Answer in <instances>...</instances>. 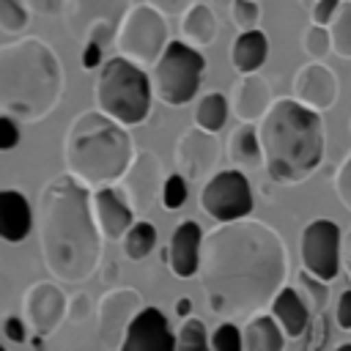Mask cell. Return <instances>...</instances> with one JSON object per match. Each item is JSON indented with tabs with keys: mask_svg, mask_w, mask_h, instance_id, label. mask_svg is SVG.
Instances as JSON below:
<instances>
[{
	"mask_svg": "<svg viewBox=\"0 0 351 351\" xmlns=\"http://www.w3.org/2000/svg\"><path fill=\"white\" fill-rule=\"evenodd\" d=\"M19 140H22V132H19L16 118L0 115V148H3V151H11V148L19 145Z\"/></svg>",
	"mask_w": 351,
	"mask_h": 351,
	"instance_id": "obj_39",
	"label": "cell"
},
{
	"mask_svg": "<svg viewBox=\"0 0 351 351\" xmlns=\"http://www.w3.org/2000/svg\"><path fill=\"white\" fill-rule=\"evenodd\" d=\"M115 277H118V266L110 261V266H107V271H104V282H107V285H115Z\"/></svg>",
	"mask_w": 351,
	"mask_h": 351,
	"instance_id": "obj_48",
	"label": "cell"
},
{
	"mask_svg": "<svg viewBox=\"0 0 351 351\" xmlns=\"http://www.w3.org/2000/svg\"><path fill=\"white\" fill-rule=\"evenodd\" d=\"M96 107L121 126H134L148 118L151 110V77L126 58H110L96 77Z\"/></svg>",
	"mask_w": 351,
	"mask_h": 351,
	"instance_id": "obj_6",
	"label": "cell"
},
{
	"mask_svg": "<svg viewBox=\"0 0 351 351\" xmlns=\"http://www.w3.org/2000/svg\"><path fill=\"white\" fill-rule=\"evenodd\" d=\"M90 197L93 192L71 173L49 178L38 192V250L47 271L60 282H85L101 261V230Z\"/></svg>",
	"mask_w": 351,
	"mask_h": 351,
	"instance_id": "obj_2",
	"label": "cell"
},
{
	"mask_svg": "<svg viewBox=\"0 0 351 351\" xmlns=\"http://www.w3.org/2000/svg\"><path fill=\"white\" fill-rule=\"evenodd\" d=\"M167 22L165 14H159L154 5L148 3H137L132 5V11L126 14L115 47L118 55L132 60L134 66H156L162 52L167 49Z\"/></svg>",
	"mask_w": 351,
	"mask_h": 351,
	"instance_id": "obj_8",
	"label": "cell"
},
{
	"mask_svg": "<svg viewBox=\"0 0 351 351\" xmlns=\"http://www.w3.org/2000/svg\"><path fill=\"white\" fill-rule=\"evenodd\" d=\"M3 335L11 340V343H27V326L19 315H5L3 321Z\"/></svg>",
	"mask_w": 351,
	"mask_h": 351,
	"instance_id": "obj_41",
	"label": "cell"
},
{
	"mask_svg": "<svg viewBox=\"0 0 351 351\" xmlns=\"http://www.w3.org/2000/svg\"><path fill=\"white\" fill-rule=\"evenodd\" d=\"M228 99L222 93H206L200 101H197V110H195V126L203 129V132H219L228 121Z\"/></svg>",
	"mask_w": 351,
	"mask_h": 351,
	"instance_id": "obj_28",
	"label": "cell"
},
{
	"mask_svg": "<svg viewBox=\"0 0 351 351\" xmlns=\"http://www.w3.org/2000/svg\"><path fill=\"white\" fill-rule=\"evenodd\" d=\"M258 3L255 0H230V19L233 25L239 27V33H247V30H258Z\"/></svg>",
	"mask_w": 351,
	"mask_h": 351,
	"instance_id": "obj_35",
	"label": "cell"
},
{
	"mask_svg": "<svg viewBox=\"0 0 351 351\" xmlns=\"http://www.w3.org/2000/svg\"><path fill=\"white\" fill-rule=\"evenodd\" d=\"M200 206L211 219H219V225L247 219L252 211V189L247 176L236 167L217 170L200 189Z\"/></svg>",
	"mask_w": 351,
	"mask_h": 351,
	"instance_id": "obj_10",
	"label": "cell"
},
{
	"mask_svg": "<svg viewBox=\"0 0 351 351\" xmlns=\"http://www.w3.org/2000/svg\"><path fill=\"white\" fill-rule=\"evenodd\" d=\"M121 247H123V255L129 261H143L154 252L156 247V228L148 222V219H137L129 233L121 239Z\"/></svg>",
	"mask_w": 351,
	"mask_h": 351,
	"instance_id": "obj_27",
	"label": "cell"
},
{
	"mask_svg": "<svg viewBox=\"0 0 351 351\" xmlns=\"http://www.w3.org/2000/svg\"><path fill=\"white\" fill-rule=\"evenodd\" d=\"M271 88L258 74H244L236 80L230 90V110L241 123L263 121V115L271 110Z\"/></svg>",
	"mask_w": 351,
	"mask_h": 351,
	"instance_id": "obj_20",
	"label": "cell"
},
{
	"mask_svg": "<svg viewBox=\"0 0 351 351\" xmlns=\"http://www.w3.org/2000/svg\"><path fill=\"white\" fill-rule=\"evenodd\" d=\"M134 159V143L126 126L107 118L99 110H82L69 123L63 137L66 173L82 181L88 189L112 186L123 178Z\"/></svg>",
	"mask_w": 351,
	"mask_h": 351,
	"instance_id": "obj_5",
	"label": "cell"
},
{
	"mask_svg": "<svg viewBox=\"0 0 351 351\" xmlns=\"http://www.w3.org/2000/svg\"><path fill=\"white\" fill-rule=\"evenodd\" d=\"M22 307H25V318H27V326L41 335V337H49L66 318V310H69V299L66 293L60 291V285L49 282V280H38L33 282L27 291H25V299H22Z\"/></svg>",
	"mask_w": 351,
	"mask_h": 351,
	"instance_id": "obj_15",
	"label": "cell"
},
{
	"mask_svg": "<svg viewBox=\"0 0 351 351\" xmlns=\"http://www.w3.org/2000/svg\"><path fill=\"white\" fill-rule=\"evenodd\" d=\"M340 3H343V0H318V3L313 5V25L329 27V22H332V16L337 14Z\"/></svg>",
	"mask_w": 351,
	"mask_h": 351,
	"instance_id": "obj_40",
	"label": "cell"
},
{
	"mask_svg": "<svg viewBox=\"0 0 351 351\" xmlns=\"http://www.w3.org/2000/svg\"><path fill=\"white\" fill-rule=\"evenodd\" d=\"M176 351H211V335L200 318H184L176 332Z\"/></svg>",
	"mask_w": 351,
	"mask_h": 351,
	"instance_id": "obj_30",
	"label": "cell"
},
{
	"mask_svg": "<svg viewBox=\"0 0 351 351\" xmlns=\"http://www.w3.org/2000/svg\"><path fill=\"white\" fill-rule=\"evenodd\" d=\"M348 129H351V121H348Z\"/></svg>",
	"mask_w": 351,
	"mask_h": 351,
	"instance_id": "obj_53",
	"label": "cell"
},
{
	"mask_svg": "<svg viewBox=\"0 0 351 351\" xmlns=\"http://www.w3.org/2000/svg\"><path fill=\"white\" fill-rule=\"evenodd\" d=\"M181 33L184 41L195 49L208 47L217 38V16L211 11V5L206 3H195L184 16H181Z\"/></svg>",
	"mask_w": 351,
	"mask_h": 351,
	"instance_id": "obj_26",
	"label": "cell"
},
{
	"mask_svg": "<svg viewBox=\"0 0 351 351\" xmlns=\"http://www.w3.org/2000/svg\"><path fill=\"white\" fill-rule=\"evenodd\" d=\"M101 47H96V44H88V47H82V69H96L99 63H101Z\"/></svg>",
	"mask_w": 351,
	"mask_h": 351,
	"instance_id": "obj_45",
	"label": "cell"
},
{
	"mask_svg": "<svg viewBox=\"0 0 351 351\" xmlns=\"http://www.w3.org/2000/svg\"><path fill=\"white\" fill-rule=\"evenodd\" d=\"M263 167L277 184H302L324 159V121L296 99H277L258 123Z\"/></svg>",
	"mask_w": 351,
	"mask_h": 351,
	"instance_id": "obj_4",
	"label": "cell"
},
{
	"mask_svg": "<svg viewBox=\"0 0 351 351\" xmlns=\"http://www.w3.org/2000/svg\"><path fill=\"white\" fill-rule=\"evenodd\" d=\"M228 159L241 173H252V170H258L263 165L261 137H258V129L252 123H239L230 132V137H228Z\"/></svg>",
	"mask_w": 351,
	"mask_h": 351,
	"instance_id": "obj_23",
	"label": "cell"
},
{
	"mask_svg": "<svg viewBox=\"0 0 351 351\" xmlns=\"http://www.w3.org/2000/svg\"><path fill=\"white\" fill-rule=\"evenodd\" d=\"M343 266H346V274L351 282V230L343 236Z\"/></svg>",
	"mask_w": 351,
	"mask_h": 351,
	"instance_id": "obj_46",
	"label": "cell"
},
{
	"mask_svg": "<svg viewBox=\"0 0 351 351\" xmlns=\"http://www.w3.org/2000/svg\"><path fill=\"white\" fill-rule=\"evenodd\" d=\"M0 351H8V348H0Z\"/></svg>",
	"mask_w": 351,
	"mask_h": 351,
	"instance_id": "obj_52",
	"label": "cell"
},
{
	"mask_svg": "<svg viewBox=\"0 0 351 351\" xmlns=\"http://www.w3.org/2000/svg\"><path fill=\"white\" fill-rule=\"evenodd\" d=\"M271 318L280 324L285 337H302L310 326V307L296 288L285 285L271 302Z\"/></svg>",
	"mask_w": 351,
	"mask_h": 351,
	"instance_id": "obj_22",
	"label": "cell"
},
{
	"mask_svg": "<svg viewBox=\"0 0 351 351\" xmlns=\"http://www.w3.org/2000/svg\"><path fill=\"white\" fill-rule=\"evenodd\" d=\"M184 200H186V178H184L181 173L167 176L165 189H162V206H165L167 211H176V208L184 206Z\"/></svg>",
	"mask_w": 351,
	"mask_h": 351,
	"instance_id": "obj_36",
	"label": "cell"
},
{
	"mask_svg": "<svg viewBox=\"0 0 351 351\" xmlns=\"http://www.w3.org/2000/svg\"><path fill=\"white\" fill-rule=\"evenodd\" d=\"M189 310H192V299H189V296H181V299L176 302V313L184 315V318H189Z\"/></svg>",
	"mask_w": 351,
	"mask_h": 351,
	"instance_id": "obj_47",
	"label": "cell"
},
{
	"mask_svg": "<svg viewBox=\"0 0 351 351\" xmlns=\"http://www.w3.org/2000/svg\"><path fill=\"white\" fill-rule=\"evenodd\" d=\"M197 274L211 313L225 321L252 318L285 288L288 250L266 222H225L206 233Z\"/></svg>",
	"mask_w": 351,
	"mask_h": 351,
	"instance_id": "obj_1",
	"label": "cell"
},
{
	"mask_svg": "<svg viewBox=\"0 0 351 351\" xmlns=\"http://www.w3.org/2000/svg\"><path fill=\"white\" fill-rule=\"evenodd\" d=\"M30 343H33V351H47V346H44V337H41V335H36Z\"/></svg>",
	"mask_w": 351,
	"mask_h": 351,
	"instance_id": "obj_49",
	"label": "cell"
},
{
	"mask_svg": "<svg viewBox=\"0 0 351 351\" xmlns=\"http://www.w3.org/2000/svg\"><path fill=\"white\" fill-rule=\"evenodd\" d=\"M241 346H244V351H282L285 335L271 315L258 313V315L247 318V324L241 329Z\"/></svg>",
	"mask_w": 351,
	"mask_h": 351,
	"instance_id": "obj_25",
	"label": "cell"
},
{
	"mask_svg": "<svg viewBox=\"0 0 351 351\" xmlns=\"http://www.w3.org/2000/svg\"><path fill=\"white\" fill-rule=\"evenodd\" d=\"M293 99L307 110H329L337 101V77L321 60L304 63L293 77Z\"/></svg>",
	"mask_w": 351,
	"mask_h": 351,
	"instance_id": "obj_16",
	"label": "cell"
},
{
	"mask_svg": "<svg viewBox=\"0 0 351 351\" xmlns=\"http://www.w3.org/2000/svg\"><path fill=\"white\" fill-rule=\"evenodd\" d=\"M335 321L340 329H351V288L340 293L337 307H335Z\"/></svg>",
	"mask_w": 351,
	"mask_h": 351,
	"instance_id": "obj_43",
	"label": "cell"
},
{
	"mask_svg": "<svg viewBox=\"0 0 351 351\" xmlns=\"http://www.w3.org/2000/svg\"><path fill=\"white\" fill-rule=\"evenodd\" d=\"M299 3H302V5H304V8H307V5H310V8H313V5H315V3H318V0H299Z\"/></svg>",
	"mask_w": 351,
	"mask_h": 351,
	"instance_id": "obj_51",
	"label": "cell"
},
{
	"mask_svg": "<svg viewBox=\"0 0 351 351\" xmlns=\"http://www.w3.org/2000/svg\"><path fill=\"white\" fill-rule=\"evenodd\" d=\"M167 176L162 173V162L154 151H137L129 170L123 173V178L118 181V192L123 195V200L129 203V208L134 214H145L151 211L154 200L162 197Z\"/></svg>",
	"mask_w": 351,
	"mask_h": 351,
	"instance_id": "obj_13",
	"label": "cell"
},
{
	"mask_svg": "<svg viewBox=\"0 0 351 351\" xmlns=\"http://www.w3.org/2000/svg\"><path fill=\"white\" fill-rule=\"evenodd\" d=\"M269 55V38L263 30H247V33H239L230 44V63L233 69L244 77V74H255L263 60Z\"/></svg>",
	"mask_w": 351,
	"mask_h": 351,
	"instance_id": "obj_24",
	"label": "cell"
},
{
	"mask_svg": "<svg viewBox=\"0 0 351 351\" xmlns=\"http://www.w3.org/2000/svg\"><path fill=\"white\" fill-rule=\"evenodd\" d=\"M25 3H27L30 11H36V14H41V16H55V14H60L63 5H66V0H25Z\"/></svg>",
	"mask_w": 351,
	"mask_h": 351,
	"instance_id": "obj_44",
	"label": "cell"
},
{
	"mask_svg": "<svg viewBox=\"0 0 351 351\" xmlns=\"http://www.w3.org/2000/svg\"><path fill=\"white\" fill-rule=\"evenodd\" d=\"M63 93V69L55 49L27 36L0 47V110L22 123L47 118Z\"/></svg>",
	"mask_w": 351,
	"mask_h": 351,
	"instance_id": "obj_3",
	"label": "cell"
},
{
	"mask_svg": "<svg viewBox=\"0 0 351 351\" xmlns=\"http://www.w3.org/2000/svg\"><path fill=\"white\" fill-rule=\"evenodd\" d=\"M90 313H93V302H90V296H88L85 291H77V293H71V296H69L66 321H71V324H82Z\"/></svg>",
	"mask_w": 351,
	"mask_h": 351,
	"instance_id": "obj_37",
	"label": "cell"
},
{
	"mask_svg": "<svg viewBox=\"0 0 351 351\" xmlns=\"http://www.w3.org/2000/svg\"><path fill=\"white\" fill-rule=\"evenodd\" d=\"M132 11L129 0H66V27L69 33L82 44L107 47L118 38V30Z\"/></svg>",
	"mask_w": 351,
	"mask_h": 351,
	"instance_id": "obj_9",
	"label": "cell"
},
{
	"mask_svg": "<svg viewBox=\"0 0 351 351\" xmlns=\"http://www.w3.org/2000/svg\"><path fill=\"white\" fill-rule=\"evenodd\" d=\"M90 206H93V217H96V225L101 230L104 239L110 241H121L129 228L134 225V211L129 208V203L123 200V195L112 186H101L93 192L90 197Z\"/></svg>",
	"mask_w": 351,
	"mask_h": 351,
	"instance_id": "obj_19",
	"label": "cell"
},
{
	"mask_svg": "<svg viewBox=\"0 0 351 351\" xmlns=\"http://www.w3.org/2000/svg\"><path fill=\"white\" fill-rule=\"evenodd\" d=\"M302 266L318 280L329 282L337 277L343 263V236L332 219H313L299 236Z\"/></svg>",
	"mask_w": 351,
	"mask_h": 351,
	"instance_id": "obj_11",
	"label": "cell"
},
{
	"mask_svg": "<svg viewBox=\"0 0 351 351\" xmlns=\"http://www.w3.org/2000/svg\"><path fill=\"white\" fill-rule=\"evenodd\" d=\"M36 214L19 189L0 192V236L8 244H22L33 230Z\"/></svg>",
	"mask_w": 351,
	"mask_h": 351,
	"instance_id": "obj_21",
	"label": "cell"
},
{
	"mask_svg": "<svg viewBox=\"0 0 351 351\" xmlns=\"http://www.w3.org/2000/svg\"><path fill=\"white\" fill-rule=\"evenodd\" d=\"M118 351H176V335L159 307H145L129 326Z\"/></svg>",
	"mask_w": 351,
	"mask_h": 351,
	"instance_id": "obj_17",
	"label": "cell"
},
{
	"mask_svg": "<svg viewBox=\"0 0 351 351\" xmlns=\"http://www.w3.org/2000/svg\"><path fill=\"white\" fill-rule=\"evenodd\" d=\"M173 159L186 181H208L219 159V143L211 132H203L197 126L186 129L173 148Z\"/></svg>",
	"mask_w": 351,
	"mask_h": 351,
	"instance_id": "obj_14",
	"label": "cell"
},
{
	"mask_svg": "<svg viewBox=\"0 0 351 351\" xmlns=\"http://www.w3.org/2000/svg\"><path fill=\"white\" fill-rule=\"evenodd\" d=\"M145 310L140 291L110 288L96 304V335L104 348H121L132 321Z\"/></svg>",
	"mask_w": 351,
	"mask_h": 351,
	"instance_id": "obj_12",
	"label": "cell"
},
{
	"mask_svg": "<svg viewBox=\"0 0 351 351\" xmlns=\"http://www.w3.org/2000/svg\"><path fill=\"white\" fill-rule=\"evenodd\" d=\"M203 69H206V60L200 49L189 47L186 41H170L151 71L154 96L170 107L192 101L200 88Z\"/></svg>",
	"mask_w": 351,
	"mask_h": 351,
	"instance_id": "obj_7",
	"label": "cell"
},
{
	"mask_svg": "<svg viewBox=\"0 0 351 351\" xmlns=\"http://www.w3.org/2000/svg\"><path fill=\"white\" fill-rule=\"evenodd\" d=\"M335 192H337L340 203L351 211V154L340 162V167L335 173Z\"/></svg>",
	"mask_w": 351,
	"mask_h": 351,
	"instance_id": "obj_38",
	"label": "cell"
},
{
	"mask_svg": "<svg viewBox=\"0 0 351 351\" xmlns=\"http://www.w3.org/2000/svg\"><path fill=\"white\" fill-rule=\"evenodd\" d=\"M211 351H244V346H241V329L233 321H222L211 332Z\"/></svg>",
	"mask_w": 351,
	"mask_h": 351,
	"instance_id": "obj_34",
	"label": "cell"
},
{
	"mask_svg": "<svg viewBox=\"0 0 351 351\" xmlns=\"http://www.w3.org/2000/svg\"><path fill=\"white\" fill-rule=\"evenodd\" d=\"M335 351H351V343H340Z\"/></svg>",
	"mask_w": 351,
	"mask_h": 351,
	"instance_id": "obj_50",
	"label": "cell"
},
{
	"mask_svg": "<svg viewBox=\"0 0 351 351\" xmlns=\"http://www.w3.org/2000/svg\"><path fill=\"white\" fill-rule=\"evenodd\" d=\"M332 52L340 58H351V0H343L337 14L329 22Z\"/></svg>",
	"mask_w": 351,
	"mask_h": 351,
	"instance_id": "obj_29",
	"label": "cell"
},
{
	"mask_svg": "<svg viewBox=\"0 0 351 351\" xmlns=\"http://www.w3.org/2000/svg\"><path fill=\"white\" fill-rule=\"evenodd\" d=\"M148 5H154L159 14H186L197 0H145Z\"/></svg>",
	"mask_w": 351,
	"mask_h": 351,
	"instance_id": "obj_42",
	"label": "cell"
},
{
	"mask_svg": "<svg viewBox=\"0 0 351 351\" xmlns=\"http://www.w3.org/2000/svg\"><path fill=\"white\" fill-rule=\"evenodd\" d=\"M203 239L206 233L200 230L195 219H184L181 225H176V230L170 233V244H167V263L176 277L189 280L200 271Z\"/></svg>",
	"mask_w": 351,
	"mask_h": 351,
	"instance_id": "obj_18",
	"label": "cell"
},
{
	"mask_svg": "<svg viewBox=\"0 0 351 351\" xmlns=\"http://www.w3.org/2000/svg\"><path fill=\"white\" fill-rule=\"evenodd\" d=\"M296 280H299V288H296V291L302 293V299L307 302V307L315 310V313L324 310V307H326V299H329V288H326V282L318 280L315 274H310L307 269H302Z\"/></svg>",
	"mask_w": 351,
	"mask_h": 351,
	"instance_id": "obj_31",
	"label": "cell"
},
{
	"mask_svg": "<svg viewBox=\"0 0 351 351\" xmlns=\"http://www.w3.org/2000/svg\"><path fill=\"white\" fill-rule=\"evenodd\" d=\"M30 8L25 0H0V27L3 33H22L27 27Z\"/></svg>",
	"mask_w": 351,
	"mask_h": 351,
	"instance_id": "obj_32",
	"label": "cell"
},
{
	"mask_svg": "<svg viewBox=\"0 0 351 351\" xmlns=\"http://www.w3.org/2000/svg\"><path fill=\"white\" fill-rule=\"evenodd\" d=\"M302 49H304L313 60H321V58L332 49L329 30L321 27V25H310V27H304V33H302Z\"/></svg>",
	"mask_w": 351,
	"mask_h": 351,
	"instance_id": "obj_33",
	"label": "cell"
}]
</instances>
